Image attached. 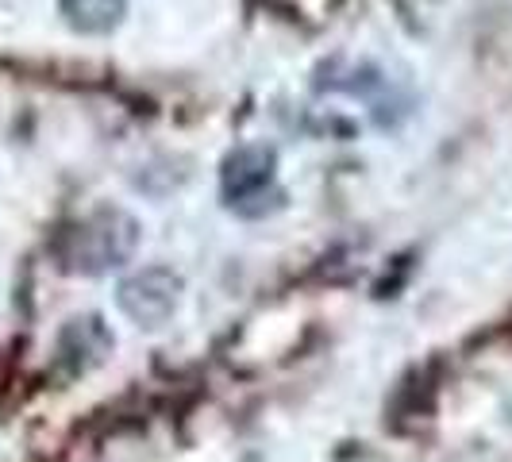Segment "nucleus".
<instances>
[{"instance_id": "obj_1", "label": "nucleus", "mask_w": 512, "mask_h": 462, "mask_svg": "<svg viewBox=\"0 0 512 462\" xmlns=\"http://www.w3.org/2000/svg\"><path fill=\"white\" fill-rule=\"evenodd\" d=\"M135 247H139L135 216H128L124 208H97L58 235L54 255L62 262V270L97 278V274L124 266L135 255Z\"/></svg>"}, {"instance_id": "obj_2", "label": "nucleus", "mask_w": 512, "mask_h": 462, "mask_svg": "<svg viewBox=\"0 0 512 462\" xmlns=\"http://www.w3.org/2000/svg\"><path fill=\"white\" fill-rule=\"evenodd\" d=\"M181 289V274H174L170 266H143L120 282L116 305L139 328H162L178 312Z\"/></svg>"}, {"instance_id": "obj_3", "label": "nucleus", "mask_w": 512, "mask_h": 462, "mask_svg": "<svg viewBox=\"0 0 512 462\" xmlns=\"http://www.w3.org/2000/svg\"><path fill=\"white\" fill-rule=\"evenodd\" d=\"M274 174H278V151L270 143H243L220 166V193L228 208L247 216L251 201H258L274 185Z\"/></svg>"}, {"instance_id": "obj_4", "label": "nucleus", "mask_w": 512, "mask_h": 462, "mask_svg": "<svg viewBox=\"0 0 512 462\" xmlns=\"http://www.w3.org/2000/svg\"><path fill=\"white\" fill-rule=\"evenodd\" d=\"M108 351H112V335H108L101 316H74L58 335V359L70 370H89Z\"/></svg>"}, {"instance_id": "obj_5", "label": "nucleus", "mask_w": 512, "mask_h": 462, "mask_svg": "<svg viewBox=\"0 0 512 462\" xmlns=\"http://www.w3.org/2000/svg\"><path fill=\"white\" fill-rule=\"evenodd\" d=\"M58 12L81 35H108L112 27H120L128 0H58Z\"/></svg>"}]
</instances>
